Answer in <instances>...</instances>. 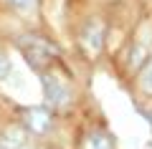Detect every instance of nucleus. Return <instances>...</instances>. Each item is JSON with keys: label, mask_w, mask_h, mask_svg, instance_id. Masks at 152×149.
I'll use <instances>...</instances> for the list:
<instances>
[{"label": "nucleus", "mask_w": 152, "mask_h": 149, "mask_svg": "<svg viewBox=\"0 0 152 149\" xmlns=\"http://www.w3.org/2000/svg\"><path fill=\"white\" fill-rule=\"evenodd\" d=\"M41 81H43L46 101H48L53 109H61V106H66V104L71 101V91H69V86H66L64 81L58 78V76H53V73H43V76H41Z\"/></svg>", "instance_id": "7ed1b4c3"}, {"label": "nucleus", "mask_w": 152, "mask_h": 149, "mask_svg": "<svg viewBox=\"0 0 152 149\" xmlns=\"http://www.w3.org/2000/svg\"><path fill=\"white\" fill-rule=\"evenodd\" d=\"M8 76H10V61H8V56L0 51V81H5Z\"/></svg>", "instance_id": "1a4fd4ad"}, {"label": "nucleus", "mask_w": 152, "mask_h": 149, "mask_svg": "<svg viewBox=\"0 0 152 149\" xmlns=\"http://www.w3.org/2000/svg\"><path fill=\"white\" fill-rule=\"evenodd\" d=\"M142 91L145 94H152V63L145 68V73H142Z\"/></svg>", "instance_id": "6e6552de"}, {"label": "nucleus", "mask_w": 152, "mask_h": 149, "mask_svg": "<svg viewBox=\"0 0 152 149\" xmlns=\"http://www.w3.org/2000/svg\"><path fill=\"white\" fill-rule=\"evenodd\" d=\"M81 149H114V144L107 132H89L81 142Z\"/></svg>", "instance_id": "423d86ee"}, {"label": "nucleus", "mask_w": 152, "mask_h": 149, "mask_svg": "<svg viewBox=\"0 0 152 149\" xmlns=\"http://www.w3.org/2000/svg\"><path fill=\"white\" fill-rule=\"evenodd\" d=\"M145 48L142 46H137V48H132V56H129V66L132 68H137V66H142V58H145Z\"/></svg>", "instance_id": "0eeeda50"}, {"label": "nucleus", "mask_w": 152, "mask_h": 149, "mask_svg": "<svg viewBox=\"0 0 152 149\" xmlns=\"http://www.w3.org/2000/svg\"><path fill=\"white\" fill-rule=\"evenodd\" d=\"M10 3H13L15 8H31V3H33V0H10Z\"/></svg>", "instance_id": "9d476101"}, {"label": "nucleus", "mask_w": 152, "mask_h": 149, "mask_svg": "<svg viewBox=\"0 0 152 149\" xmlns=\"http://www.w3.org/2000/svg\"><path fill=\"white\" fill-rule=\"evenodd\" d=\"M26 144V129L18 126V124H10L0 132V149H20Z\"/></svg>", "instance_id": "39448f33"}, {"label": "nucleus", "mask_w": 152, "mask_h": 149, "mask_svg": "<svg viewBox=\"0 0 152 149\" xmlns=\"http://www.w3.org/2000/svg\"><path fill=\"white\" fill-rule=\"evenodd\" d=\"M79 46L81 51L89 56V58H96L102 53V46H104V23L99 18H91V20L84 23L81 33H79Z\"/></svg>", "instance_id": "f03ea898"}, {"label": "nucleus", "mask_w": 152, "mask_h": 149, "mask_svg": "<svg viewBox=\"0 0 152 149\" xmlns=\"http://www.w3.org/2000/svg\"><path fill=\"white\" fill-rule=\"evenodd\" d=\"M18 48L23 51L28 66H31V68H36V71H41V68H43V66L56 56V48L51 46L46 38H41V36H20Z\"/></svg>", "instance_id": "f257e3e1"}, {"label": "nucleus", "mask_w": 152, "mask_h": 149, "mask_svg": "<svg viewBox=\"0 0 152 149\" xmlns=\"http://www.w3.org/2000/svg\"><path fill=\"white\" fill-rule=\"evenodd\" d=\"M23 121H26V129H28V132H33V134H48L51 124H53V116H51L48 109L33 106V109H26Z\"/></svg>", "instance_id": "20e7f679"}]
</instances>
